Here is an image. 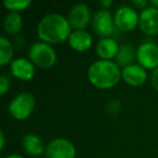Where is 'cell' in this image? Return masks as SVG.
Here are the masks:
<instances>
[{"label":"cell","mask_w":158,"mask_h":158,"mask_svg":"<svg viewBox=\"0 0 158 158\" xmlns=\"http://www.w3.org/2000/svg\"><path fill=\"white\" fill-rule=\"evenodd\" d=\"M72 29L67 18L59 13H50L39 21L37 34L41 41L52 46L68 40Z\"/></svg>","instance_id":"1"},{"label":"cell","mask_w":158,"mask_h":158,"mask_svg":"<svg viewBox=\"0 0 158 158\" xmlns=\"http://www.w3.org/2000/svg\"><path fill=\"white\" fill-rule=\"evenodd\" d=\"M121 78V69L114 61L99 60L90 65L88 79L93 87L108 90L116 86Z\"/></svg>","instance_id":"2"},{"label":"cell","mask_w":158,"mask_h":158,"mask_svg":"<svg viewBox=\"0 0 158 158\" xmlns=\"http://www.w3.org/2000/svg\"><path fill=\"white\" fill-rule=\"evenodd\" d=\"M28 56L31 63L42 69L51 68L56 62V53L53 47L44 41L35 42L31 46Z\"/></svg>","instance_id":"3"},{"label":"cell","mask_w":158,"mask_h":158,"mask_svg":"<svg viewBox=\"0 0 158 158\" xmlns=\"http://www.w3.org/2000/svg\"><path fill=\"white\" fill-rule=\"evenodd\" d=\"M36 106V99L31 92H22L12 99L8 106L10 115L16 120H25L31 115Z\"/></svg>","instance_id":"4"},{"label":"cell","mask_w":158,"mask_h":158,"mask_svg":"<svg viewBox=\"0 0 158 158\" xmlns=\"http://www.w3.org/2000/svg\"><path fill=\"white\" fill-rule=\"evenodd\" d=\"M92 29L95 35L103 38H110L114 34L116 25H115L114 16L108 10H98L92 15Z\"/></svg>","instance_id":"5"},{"label":"cell","mask_w":158,"mask_h":158,"mask_svg":"<svg viewBox=\"0 0 158 158\" xmlns=\"http://www.w3.org/2000/svg\"><path fill=\"white\" fill-rule=\"evenodd\" d=\"M140 14L133 7L123 6L116 11L114 15V21L116 28L121 31H131L139 26Z\"/></svg>","instance_id":"6"},{"label":"cell","mask_w":158,"mask_h":158,"mask_svg":"<svg viewBox=\"0 0 158 158\" xmlns=\"http://www.w3.org/2000/svg\"><path fill=\"white\" fill-rule=\"evenodd\" d=\"M67 20L72 28H74L75 31H84L92 21L89 6L82 2L74 5L68 11Z\"/></svg>","instance_id":"7"},{"label":"cell","mask_w":158,"mask_h":158,"mask_svg":"<svg viewBox=\"0 0 158 158\" xmlns=\"http://www.w3.org/2000/svg\"><path fill=\"white\" fill-rule=\"evenodd\" d=\"M44 154L47 158H75L76 147L70 141L57 138L48 143Z\"/></svg>","instance_id":"8"},{"label":"cell","mask_w":158,"mask_h":158,"mask_svg":"<svg viewBox=\"0 0 158 158\" xmlns=\"http://www.w3.org/2000/svg\"><path fill=\"white\" fill-rule=\"evenodd\" d=\"M136 61L145 69L158 67V46L154 42H143L136 49Z\"/></svg>","instance_id":"9"},{"label":"cell","mask_w":158,"mask_h":158,"mask_svg":"<svg viewBox=\"0 0 158 158\" xmlns=\"http://www.w3.org/2000/svg\"><path fill=\"white\" fill-rule=\"evenodd\" d=\"M139 28L147 36L158 35V9L152 6L145 8L140 13Z\"/></svg>","instance_id":"10"},{"label":"cell","mask_w":158,"mask_h":158,"mask_svg":"<svg viewBox=\"0 0 158 158\" xmlns=\"http://www.w3.org/2000/svg\"><path fill=\"white\" fill-rule=\"evenodd\" d=\"M10 70L12 76L22 81H31L36 74L35 65L25 57L14 59L10 64Z\"/></svg>","instance_id":"11"},{"label":"cell","mask_w":158,"mask_h":158,"mask_svg":"<svg viewBox=\"0 0 158 158\" xmlns=\"http://www.w3.org/2000/svg\"><path fill=\"white\" fill-rule=\"evenodd\" d=\"M121 78L127 85L131 87H140L146 81L147 73L139 64H132L121 69Z\"/></svg>","instance_id":"12"},{"label":"cell","mask_w":158,"mask_h":158,"mask_svg":"<svg viewBox=\"0 0 158 158\" xmlns=\"http://www.w3.org/2000/svg\"><path fill=\"white\" fill-rule=\"evenodd\" d=\"M22 146L25 153L31 157H41L47 147L41 136L35 133H27L23 138Z\"/></svg>","instance_id":"13"},{"label":"cell","mask_w":158,"mask_h":158,"mask_svg":"<svg viewBox=\"0 0 158 158\" xmlns=\"http://www.w3.org/2000/svg\"><path fill=\"white\" fill-rule=\"evenodd\" d=\"M68 44L77 52H85L89 50L93 44V38L87 31H74L68 38Z\"/></svg>","instance_id":"14"},{"label":"cell","mask_w":158,"mask_h":158,"mask_svg":"<svg viewBox=\"0 0 158 158\" xmlns=\"http://www.w3.org/2000/svg\"><path fill=\"white\" fill-rule=\"evenodd\" d=\"M97 54L101 60H105V61H113L118 53L119 46L115 39L112 37L110 38H103L101 39L97 44Z\"/></svg>","instance_id":"15"},{"label":"cell","mask_w":158,"mask_h":158,"mask_svg":"<svg viewBox=\"0 0 158 158\" xmlns=\"http://www.w3.org/2000/svg\"><path fill=\"white\" fill-rule=\"evenodd\" d=\"M136 60V50L134 48L133 44H125L119 46V50L117 53L116 57H115V63L119 66V67H127L132 64Z\"/></svg>","instance_id":"16"},{"label":"cell","mask_w":158,"mask_h":158,"mask_svg":"<svg viewBox=\"0 0 158 158\" xmlns=\"http://www.w3.org/2000/svg\"><path fill=\"white\" fill-rule=\"evenodd\" d=\"M23 27V19L20 13L10 12L3 19V29L9 36H15L21 31Z\"/></svg>","instance_id":"17"},{"label":"cell","mask_w":158,"mask_h":158,"mask_svg":"<svg viewBox=\"0 0 158 158\" xmlns=\"http://www.w3.org/2000/svg\"><path fill=\"white\" fill-rule=\"evenodd\" d=\"M13 54L14 50L11 41L5 36L1 37L0 39V65L5 66L9 63L11 64V62L13 61L12 60Z\"/></svg>","instance_id":"18"},{"label":"cell","mask_w":158,"mask_h":158,"mask_svg":"<svg viewBox=\"0 0 158 158\" xmlns=\"http://www.w3.org/2000/svg\"><path fill=\"white\" fill-rule=\"evenodd\" d=\"M31 5V0H5L3 6L10 12L19 13L26 10Z\"/></svg>","instance_id":"19"},{"label":"cell","mask_w":158,"mask_h":158,"mask_svg":"<svg viewBox=\"0 0 158 158\" xmlns=\"http://www.w3.org/2000/svg\"><path fill=\"white\" fill-rule=\"evenodd\" d=\"M121 110V102L119 100H112L106 105V112L110 115H117Z\"/></svg>","instance_id":"20"},{"label":"cell","mask_w":158,"mask_h":158,"mask_svg":"<svg viewBox=\"0 0 158 158\" xmlns=\"http://www.w3.org/2000/svg\"><path fill=\"white\" fill-rule=\"evenodd\" d=\"M10 89V79L7 75L0 76V94L5 95Z\"/></svg>","instance_id":"21"},{"label":"cell","mask_w":158,"mask_h":158,"mask_svg":"<svg viewBox=\"0 0 158 158\" xmlns=\"http://www.w3.org/2000/svg\"><path fill=\"white\" fill-rule=\"evenodd\" d=\"M131 5L135 10L140 9L141 11H142L145 8H147L148 3H147V1H145V0H133V1H131Z\"/></svg>","instance_id":"22"},{"label":"cell","mask_w":158,"mask_h":158,"mask_svg":"<svg viewBox=\"0 0 158 158\" xmlns=\"http://www.w3.org/2000/svg\"><path fill=\"white\" fill-rule=\"evenodd\" d=\"M151 82H152V86H153V88L158 92V67L156 68V69H154L153 73H152Z\"/></svg>","instance_id":"23"},{"label":"cell","mask_w":158,"mask_h":158,"mask_svg":"<svg viewBox=\"0 0 158 158\" xmlns=\"http://www.w3.org/2000/svg\"><path fill=\"white\" fill-rule=\"evenodd\" d=\"M113 5V1L112 0H102V1H100V6L102 7V9H110V6Z\"/></svg>","instance_id":"24"},{"label":"cell","mask_w":158,"mask_h":158,"mask_svg":"<svg viewBox=\"0 0 158 158\" xmlns=\"http://www.w3.org/2000/svg\"><path fill=\"white\" fill-rule=\"evenodd\" d=\"M5 144H6V136H5L3 131H1L0 132V149H1V151L5 148Z\"/></svg>","instance_id":"25"},{"label":"cell","mask_w":158,"mask_h":158,"mask_svg":"<svg viewBox=\"0 0 158 158\" xmlns=\"http://www.w3.org/2000/svg\"><path fill=\"white\" fill-rule=\"evenodd\" d=\"M149 5H151L152 7L157 8L158 9V0H152V1H149Z\"/></svg>","instance_id":"26"},{"label":"cell","mask_w":158,"mask_h":158,"mask_svg":"<svg viewBox=\"0 0 158 158\" xmlns=\"http://www.w3.org/2000/svg\"><path fill=\"white\" fill-rule=\"evenodd\" d=\"M5 158H24L23 156H21V155H16V154H12V155H9V156H7V157H5Z\"/></svg>","instance_id":"27"},{"label":"cell","mask_w":158,"mask_h":158,"mask_svg":"<svg viewBox=\"0 0 158 158\" xmlns=\"http://www.w3.org/2000/svg\"><path fill=\"white\" fill-rule=\"evenodd\" d=\"M39 158H47V157H46V156H44V157H39Z\"/></svg>","instance_id":"28"}]
</instances>
